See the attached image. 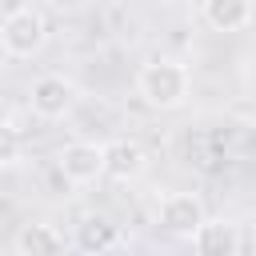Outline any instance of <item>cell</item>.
Listing matches in <instances>:
<instances>
[{"label":"cell","mask_w":256,"mask_h":256,"mask_svg":"<svg viewBox=\"0 0 256 256\" xmlns=\"http://www.w3.org/2000/svg\"><path fill=\"white\" fill-rule=\"evenodd\" d=\"M188 68L176 64V60H152L140 68L136 76V92L144 96V104L160 108V112H172L188 100Z\"/></svg>","instance_id":"obj_1"},{"label":"cell","mask_w":256,"mask_h":256,"mask_svg":"<svg viewBox=\"0 0 256 256\" xmlns=\"http://www.w3.org/2000/svg\"><path fill=\"white\" fill-rule=\"evenodd\" d=\"M44 36H48V28H44V16L36 8H28V4L8 8L4 24H0V44H4V56L8 60H24V56L40 52Z\"/></svg>","instance_id":"obj_2"},{"label":"cell","mask_w":256,"mask_h":256,"mask_svg":"<svg viewBox=\"0 0 256 256\" xmlns=\"http://www.w3.org/2000/svg\"><path fill=\"white\" fill-rule=\"evenodd\" d=\"M104 168H108L104 144H92V140H72L56 156V172L68 184H92L96 176H104Z\"/></svg>","instance_id":"obj_3"},{"label":"cell","mask_w":256,"mask_h":256,"mask_svg":"<svg viewBox=\"0 0 256 256\" xmlns=\"http://www.w3.org/2000/svg\"><path fill=\"white\" fill-rule=\"evenodd\" d=\"M72 104H76V84L64 80V76H40V80H32V88H28V108H32L36 116H44V120L68 116Z\"/></svg>","instance_id":"obj_4"},{"label":"cell","mask_w":256,"mask_h":256,"mask_svg":"<svg viewBox=\"0 0 256 256\" xmlns=\"http://www.w3.org/2000/svg\"><path fill=\"white\" fill-rule=\"evenodd\" d=\"M204 220H208V216H204V204H200L196 192H168V196L160 200V224H164L172 236H188V240H192Z\"/></svg>","instance_id":"obj_5"},{"label":"cell","mask_w":256,"mask_h":256,"mask_svg":"<svg viewBox=\"0 0 256 256\" xmlns=\"http://www.w3.org/2000/svg\"><path fill=\"white\" fill-rule=\"evenodd\" d=\"M196 244V256H236L240 252V228L232 220H204L200 232L192 236Z\"/></svg>","instance_id":"obj_6"},{"label":"cell","mask_w":256,"mask_h":256,"mask_svg":"<svg viewBox=\"0 0 256 256\" xmlns=\"http://www.w3.org/2000/svg\"><path fill=\"white\" fill-rule=\"evenodd\" d=\"M104 156H108V168H104V176H112V180H136L140 172H144V164H148V156H144V148L136 144V140H108L104 144Z\"/></svg>","instance_id":"obj_7"},{"label":"cell","mask_w":256,"mask_h":256,"mask_svg":"<svg viewBox=\"0 0 256 256\" xmlns=\"http://www.w3.org/2000/svg\"><path fill=\"white\" fill-rule=\"evenodd\" d=\"M204 24L216 32H240L252 24V0H204Z\"/></svg>","instance_id":"obj_8"},{"label":"cell","mask_w":256,"mask_h":256,"mask_svg":"<svg viewBox=\"0 0 256 256\" xmlns=\"http://www.w3.org/2000/svg\"><path fill=\"white\" fill-rule=\"evenodd\" d=\"M116 240H120V232H116V224H112L108 216H84V220L76 224V244H80V252H88V256H104Z\"/></svg>","instance_id":"obj_9"},{"label":"cell","mask_w":256,"mask_h":256,"mask_svg":"<svg viewBox=\"0 0 256 256\" xmlns=\"http://www.w3.org/2000/svg\"><path fill=\"white\" fill-rule=\"evenodd\" d=\"M16 252L20 256H60V232L52 224H24L16 232Z\"/></svg>","instance_id":"obj_10"},{"label":"cell","mask_w":256,"mask_h":256,"mask_svg":"<svg viewBox=\"0 0 256 256\" xmlns=\"http://www.w3.org/2000/svg\"><path fill=\"white\" fill-rule=\"evenodd\" d=\"M164 4H176V0H164Z\"/></svg>","instance_id":"obj_11"}]
</instances>
